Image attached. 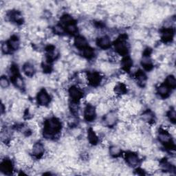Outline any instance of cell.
Masks as SVG:
<instances>
[{
	"instance_id": "6da1fadb",
	"label": "cell",
	"mask_w": 176,
	"mask_h": 176,
	"mask_svg": "<svg viewBox=\"0 0 176 176\" xmlns=\"http://www.w3.org/2000/svg\"><path fill=\"white\" fill-rule=\"evenodd\" d=\"M61 123L56 118H51L46 123L45 133L46 135L51 136L58 133L61 130Z\"/></svg>"
},
{
	"instance_id": "7a4b0ae2",
	"label": "cell",
	"mask_w": 176,
	"mask_h": 176,
	"mask_svg": "<svg viewBox=\"0 0 176 176\" xmlns=\"http://www.w3.org/2000/svg\"><path fill=\"white\" fill-rule=\"evenodd\" d=\"M123 37L124 36L120 37V38L118 39L115 43V48L120 54H125L127 53V47L126 44L125 38Z\"/></svg>"
},
{
	"instance_id": "3957f363",
	"label": "cell",
	"mask_w": 176,
	"mask_h": 176,
	"mask_svg": "<svg viewBox=\"0 0 176 176\" xmlns=\"http://www.w3.org/2000/svg\"><path fill=\"white\" fill-rule=\"evenodd\" d=\"M37 100H38V103L41 105H46L50 101V98L48 94L46 92L45 90H42L38 94Z\"/></svg>"
},
{
	"instance_id": "277c9868",
	"label": "cell",
	"mask_w": 176,
	"mask_h": 176,
	"mask_svg": "<svg viewBox=\"0 0 176 176\" xmlns=\"http://www.w3.org/2000/svg\"><path fill=\"white\" fill-rule=\"evenodd\" d=\"M69 94L71 98H72V100L75 102H77L78 101L80 100L82 97V92L76 88V87H71L69 90Z\"/></svg>"
},
{
	"instance_id": "5b68a950",
	"label": "cell",
	"mask_w": 176,
	"mask_h": 176,
	"mask_svg": "<svg viewBox=\"0 0 176 176\" xmlns=\"http://www.w3.org/2000/svg\"><path fill=\"white\" fill-rule=\"evenodd\" d=\"M158 138L161 142L166 145H170L171 142V138L169 133L165 130L161 131L158 134Z\"/></svg>"
},
{
	"instance_id": "8992f818",
	"label": "cell",
	"mask_w": 176,
	"mask_h": 176,
	"mask_svg": "<svg viewBox=\"0 0 176 176\" xmlns=\"http://www.w3.org/2000/svg\"><path fill=\"white\" fill-rule=\"evenodd\" d=\"M126 160H127V163L132 167L138 165L139 163V158L138 155L133 153H129L126 155Z\"/></svg>"
},
{
	"instance_id": "52a82bcc",
	"label": "cell",
	"mask_w": 176,
	"mask_h": 176,
	"mask_svg": "<svg viewBox=\"0 0 176 176\" xmlns=\"http://www.w3.org/2000/svg\"><path fill=\"white\" fill-rule=\"evenodd\" d=\"M95 109L93 106L91 105H88L85 111V118L87 120L92 121L95 118Z\"/></svg>"
},
{
	"instance_id": "ba28073f",
	"label": "cell",
	"mask_w": 176,
	"mask_h": 176,
	"mask_svg": "<svg viewBox=\"0 0 176 176\" xmlns=\"http://www.w3.org/2000/svg\"><path fill=\"white\" fill-rule=\"evenodd\" d=\"M97 44L100 48L103 49H107L110 46V39L108 37H103L98 39Z\"/></svg>"
},
{
	"instance_id": "9c48e42d",
	"label": "cell",
	"mask_w": 176,
	"mask_h": 176,
	"mask_svg": "<svg viewBox=\"0 0 176 176\" xmlns=\"http://www.w3.org/2000/svg\"><path fill=\"white\" fill-rule=\"evenodd\" d=\"M74 43H75L76 48H78V49L83 50L88 47L87 46L86 39L81 36L76 37L75 40H74Z\"/></svg>"
},
{
	"instance_id": "30bf717a",
	"label": "cell",
	"mask_w": 176,
	"mask_h": 176,
	"mask_svg": "<svg viewBox=\"0 0 176 176\" xmlns=\"http://www.w3.org/2000/svg\"><path fill=\"white\" fill-rule=\"evenodd\" d=\"M44 152V147L43 145L40 142H37L33 146V153L34 155L37 157H39Z\"/></svg>"
},
{
	"instance_id": "8fae6325",
	"label": "cell",
	"mask_w": 176,
	"mask_h": 176,
	"mask_svg": "<svg viewBox=\"0 0 176 176\" xmlns=\"http://www.w3.org/2000/svg\"><path fill=\"white\" fill-rule=\"evenodd\" d=\"M88 80L93 85H96L100 83L101 77L97 73H92L88 76Z\"/></svg>"
},
{
	"instance_id": "7c38bea8",
	"label": "cell",
	"mask_w": 176,
	"mask_h": 176,
	"mask_svg": "<svg viewBox=\"0 0 176 176\" xmlns=\"http://www.w3.org/2000/svg\"><path fill=\"white\" fill-rule=\"evenodd\" d=\"M158 93L163 98L167 97L169 94V88L165 85H161L159 88H158Z\"/></svg>"
},
{
	"instance_id": "4fadbf2b",
	"label": "cell",
	"mask_w": 176,
	"mask_h": 176,
	"mask_svg": "<svg viewBox=\"0 0 176 176\" xmlns=\"http://www.w3.org/2000/svg\"><path fill=\"white\" fill-rule=\"evenodd\" d=\"M24 73L26 74V76H33L34 70V67L30 63H26L24 66Z\"/></svg>"
},
{
	"instance_id": "5bb4252c",
	"label": "cell",
	"mask_w": 176,
	"mask_h": 176,
	"mask_svg": "<svg viewBox=\"0 0 176 176\" xmlns=\"http://www.w3.org/2000/svg\"><path fill=\"white\" fill-rule=\"evenodd\" d=\"M116 120V116L114 113H110L109 114L106 116L105 118V121L107 123V125L111 126L114 125Z\"/></svg>"
},
{
	"instance_id": "9a60e30c",
	"label": "cell",
	"mask_w": 176,
	"mask_h": 176,
	"mask_svg": "<svg viewBox=\"0 0 176 176\" xmlns=\"http://www.w3.org/2000/svg\"><path fill=\"white\" fill-rule=\"evenodd\" d=\"M165 85H167L168 88L174 89L176 87V81L174 76L172 75L168 76V77L166 78Z\"/></svg>"
},
{
	"instance_id": "2e32d148",
	"label": "cell",
	"mask_w": 176,
	"mask_h": 176,
	"mask_svg": "<svg viewBox=\"0 0 176 176\" xmlns=\"http://www.w3.org/2000/svg\"><path fill=\"white\" fill-rule=\"evenodd\" d=\"M173 31L172 29H166L162 34V39L165 41H170L173 39Z\"/></svg>"
},
{
	"instance_id": "e0dca14e",
	"label": "cell",
	"mask_w": 176,
	"mask_h": 176,
	"mask_svg": "<svg viewBox=\"0 0 176 176\" xmlns=\"http://www.w3.org/2000/svg\"><path fill=\"white\" fill-rule=\"evenodd\" d=\"M66 31L68 32V33L74 34L76 33V30H77V28H76V26L74 22L72 21H71L70 23H69L66 25Z\"/></svg>"
},
{
	"instance_id": "ac0fdd59",
	"label": "cell",
	"mask_w": 176,
	"mask_h": 176,
	"mask_svg": "<svg viewBox=\"0 0 176 176\" xmlns=\"http://www.w3.org/2000/svg\"><path fill=\"white\" fill-rule=\"evenodd\" d=\"M88 140L89 142L92 145H96L98 142V137L94 133V131L92 130H90L88 132Z\"/></svg>"
},
{
	"instance_id": "d6986e66",
	"label": "cell",
	"mask_w": 176,
	"mask_h": 176,
	"mask_svg": "<svg viewBox=\"0 0 176 176\" xmlns=\"http://www.w3.org/2000/svg\"><path fill=\"white\" fill-rule=\"evenodd\" d=\"M8 45L10 46V48H11V49L14 50L18 48L19 41H18V39H17V37H12V39L9 41Z\"/></svg>"
},
{
	"instance_id": "ffe728a7",
	"label": "cell",
	"mask_w": 176,
	"mask_h": 176,
	"mask_svg": "<svg viewBox=\"0 0 176 176\" xmlns=\"http://www.w3.org/2000/svg\"><path fill=\"white\" fill-rule=\"evenodd\" d=\"M142 118L144 121H145V122L149 123L153 119V115L150 111H145L142 116Z\"/></svg>"
},
{
	"instance_id": "44dd1931",
	"label": "cell",
	"mask_w": 176,
	"mask_h": 176,
	"mask_svg": "<svg viewBox=\"0 0 176 176\" xmlns=\"http://www.w3.org/2000/svg\"><path fill=\"white\" fill-rule=\"evenodd\" d=\"M14 84H15L16 87L19 89H23L24 88V83L23 79H22L19 75L14 77Z\"/></svg>"
},
{
	"instance_id": "7402d4cb",
	"label": "cell",
	"mask_w": 176,
	"mask_h": 176,
	"mask_svg": "<svg viewBox=\"0 0 176 176\" xmlns=\"http://www.w3.org/2000/svg\"><path fill=\"white\" fill-rule=\"evenodd\" d=\"M1 169L2 170V171H4L5 173H8L9 171H11V170H12L11 163L8 162V161L4 162L1 166Z\"/></svg>"
},
{
	"instance_id": "603a6c76",
	"label": "cell",
	"mask_w": 176,
	"mask_h": 176,
	"mask_svg": "<svg viewBox=\"0 0 176 176\" xmlns=\"http://www.w3.org/2000/svg\"><path fill=\"white\" fill-rule=\"evenodd\" d=\"M83 50V55L85 56L86 58H91L94 56V53L92 48H89V47H87L85 49Z\"/></svg>"
},
{
	"instance_id": "cb8c5ba5",
	"label": "cell",
	"mask_w": 176,
	"mask_h": 176,
	"mask_svg": "<svg viewBox=\"0 0 176 176\" xmlns=\"http://www.w3.org/2000/svg\"><path fill=\"white\" fill-rule=\"evenodd\" d=\"M110 154L113 156H118L121 153V149L117 146H113L110 149Z\"/></svg>"
},
{
	"instance_id": "d4e9b609",
	"label": "cell",
	"mask_w": 176,
	"mask_h": 176,
	"mask_svg": "<svg viewBox=\"0 0 176 176\" xmlns=\"http://www.w3.org/2000/svg\"><path fill=\"white\" fill-rule=\"evenodd\" d=\"M123 66L125 68V70H129L131 67V66H132V61H131L130 58H125L123 60Z\"/></svg>"
},
{
	"instance_id": "484cf974",
	"label": "cell",
	"mask_w": 176,
	"mask_h": 176,
	"mask_svg": "<svg viewBox=\"0 0 176 176\" xmlns=\"http://www.w3.org/2000/svg\"><path fill=\"white\" fill-rule=\"evenodd\" d=\"M0 85L1 87L3 88H8L9 85V82L6 77H2L1 80H0Z\"/></svg>"
},
{
	"instance_id": "4316f807",
	"label": "cell",
	"mask_w": 176,
	"mask_h": 176,
	"mask_svg": "<svg viewBox=\"0 0 176 176\" xmlns=\"http://www.w3.org/2000/svg\"><path fill=\"white\" fill-rule=\"evenodd\" d=\"M168 116L169 118V120L171 121L172 123H175V112L174 110H171L168 114Z\"/></svg>"
}]
</instances>
